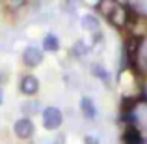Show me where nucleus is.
<instances>
[{
    "label": "nucleus",
    "mask_w": 147,
    "mask_h": 144,
    "mask_svg": "<svg viewBox=\"0 0 147 144\" xmlns=\"http://www.w3.org/2000/svg\"><path fill=\"white\" fill-rule=\"evenodd\" d=\"M123 144H145L144 135L140 133V129L134 126L127 127V131L123 133Z\"/></svg>",
    "instance_id": "obj_5"
},
{
    "label": "nucleus",
    "mask_w": 147,
    "mask_h": 144,
    "mask_svg": "<svg viewBox=\"0 0 147 144\" xmlns=\"http://www.w3.org/2000/svg\"><path fill=\"white\" fill-rule=\"evenodd\" d=\"M39 90V81L36 75H24L21 79V92L24 96H36Z\"/></svg>",
    "instance_id": "obj_4"
},
{
    "label": "nucleus",
    "mask_w": 147,
    "mask_h": 144,
    "mask_svg": "<svg viewBox=\"0 0 147 144\" xmlns=\"http://www.w3.org/2000/svg\"><path fill=\"white\" fill-rule=\"evenodd\" d=\"M91 71H93V73H95V75L99 77L100 81H104V83H108V81H110V73H108L106 69L102 68V66L95 64V66H93V69H91Z\"/></svg>",
    "instance_id": "obj_11"
},
{
    "label": "nucleus",
    "mask_w": 147,
    "mask_h": 144,
    "mask_svg": "<svg viewBox=\"0 0 147 144\" xmlns=\"http://www.w3.org/2000/svg\"><path fill=\"white\" fill-rule=\"evenodd\" d=\"M2 101H4V94H2V88H0V105H2Z\"/></svg>",
    "instance_id": "obj_13"
},
{
    "label": "nucleus",
    "mask_w": 147,
    "mask_h": 144,
    "mask_svg": "<svg viewBox=\"0 0 147 144\" xmlns=\"http://www.w3.org/2000/svg\"><path fill=\"white\" fill-rule=\"evenodd\" d=\"M63 124V114L58 107H47L43 111V126L45 129L49 131H54Z\"/></svg>",
    "instance_id": "obj_1"
},
{
    "label": "nucleus",
    "mask_w": 147,
    "mask_h": 144,
    "mask_svg": "<svg viewBox=\"0 0 147 144\" xmlns=\"http://www.w3.org/2000/svg\"><path fill=\"white\" fill-rule=\"evenodd\" d=\"M84 144H99V139L95 135H86L84 137Z\"/></svg>",
    "instance_id": "obj_12"
},
{
    "label": "nucleus",
    "mask_w": 147,
    "mask_h": 144,
    "mask_svg": "<svg viewBox=\"0 0 147 144\" xmlns=\"http://www.w3.org/2000/svg\"><path fill=\"white\" fill-rule=\"evenodd\" d=\"M43 49L49 51V53H56L58 49H60V40H58L54 34H47L43 40Z\"/></svg>",
    "instance_id": "obj_8"
},
{
    "label": "nucleus",
    "mask_w": 147,
    "mask_h": 144,
    "mask_svg": "<svg viewBox=\"0 0 147 144\" xmlns=\"http://www.w3.org/2000/svg\"><path fill=\"white\" fill-rule=\"evenodd\" d=\"M13 131L19 139L26 141V139H30L34 135V122L30 118H21L13 124Z\"/></svg>",
    "instance_id": "obj_2"
},
{
    "label": "nucleus",
    "mask_w": 147,
    "mask_h": 144,
    "mask_svg": "<svg viewBox=\"0 0 147 144\" xmlns=\"http://www.w3.org/2000/svg\"><path fill=\"white\" fill-rule=\"evenodd\" d=\"M99 19L93 15H84L82 17V28L90 30V32H99Z\"/></svg>",
    "instance_id": "obj_9"
},
{
    "label": "nucleus",
    "mask_w": 147,
    "mask_h": 144,
    "mask_svg": "<svg viewBox=\"0 0 147 144\" xmlns=\"http://www.w3.org/2000/svg\"><path fill=\"white\" fill-rule=\"evenodd\" d=\"M80 111H82L84 118L88 120H93L97 116V107H95V101L91 97H82L80 99Z\"/></svg>",
    "instance_id": "obj_6"
},
{
    "label": "nucleus",
    "mask_w": 147,
    "mask_h": 144,
    "mask_svg": "<svg viewBox=\"0 0 147 144\" xmlns=\"http://www.w3.org/2000/svg\"><path fill=\"white\" fill-rule=\"evenodd\" d=\"M136 58H138V62H140L142 71H147V40H145V41H142L140 49H138Z\"/></svg>",
    "instance_id": "obj_10"
},
{
    "label": "nucleus",
    "mask_w": 147,
    "mask_h": 144,
    "mask_svg": "<svg viewBox=\"0 0 147 144\" xmlns=\"http://www.w3.org/2000/svg\"><path fill=\"white\" fill-rule=\"evenodd\" d=\"M110 19L112 23H114L115 26H123L127 23V15H125V8H121V6H115V10L110 13Z\"/></svg>",
    "instance_id": "obj_7"
},
{
    "label": "nucleus",
    "mask_w": 147,
    "mask_h": 144,
    "mask_svg": "<svg viewBox=\"0 0 147 144\" xmlns=\"http://www.w3.org/2000/svg\"><path fill=\"white\" fill-rule=\"evenodd\" d=\"M22 62L28 68H36L43 62V51L37 47H26L24 53H22Z\"/></svg>",
    "instance_id": "obj_3"
}]
</instances>
